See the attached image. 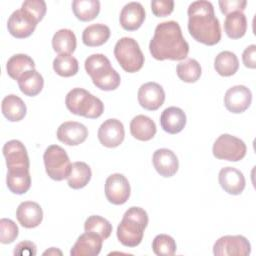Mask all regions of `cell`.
Segmentation results:
<instances>
[{"instance_id":"1","label":"cell","mask_w":256,"mask_h":256,"mask_svg":"<svg viewBox=\"0 0 256 256\" xmlns=\"http://www.w3.org/2000/svg\"><path fill=\"white\" fill-rule=\"evenodd\" d=\"M149 51L156 60H184L189 53V44L184 39L178 22L171 20L159 23L150 40Z\"/></svg>"},{"instance_id":"2","label":"cell","mask_w":256,"mask_h":256,"mask_svg":"<svg viewBox=\"0 0 256 256\" xmlns=\"http://www.w3.org/2000/svg\"><path fill=\"white\" fill-rule=\"evenodd\" d=\"M187 14L188 31L196 41L213 46L221 40L220 23L211 2L194 1L189 5Z\"/></svg>"},{"instance_id":"3","label":"cell","mask_w":256,"mask_h":256,"mask_svg":"<svg viewBox=\"0 0 256 256\" xmlns=\"http://www.w3.org/2000/svg\"><path fill=\"white\" fill-rule=\"evenodd\" d=\"M148 214L141 207H130L117 227V238L126 247L138 246L148 225Z\"/></svg>"},{"instance_id":"4","label":"cell","mask_w":256,"mask_h":256,"mask_svg":"<svg viewBox=\"0 0 256 256\" xmlns=\"http://www.w3.org/2000/svg\"><path fill=\"white\" fill-rule=\"evenodd\" d=\"M84 67L93 84L100 90L112 91L119 87L121 82L120 75L112 68L110 60L104 54L97 53L88 56Z\"/></svg>"},{"instance_id":"5","label":"cell","mask_w":256,"mask_h":256,"mask_svg":"<svg viewBox=\"0 0 256 256\" xmlns=\"http://www.w3.org/2000/svg\"><path fill=\"white\" fill-rule=\"evenodd\" d=\"M67 109L75 115L96 119L104 112L103 102L83 88H73L65 97Z\"/></svg>"},{"instance_id":"6","label":"cell","mask_w":256,"mask_h":256,"mask_svg":"<svg viewBox=\"0 0 256 256\" xmlns=\"http://www.w3.org/2000/svg\"><path fill=\"white\" fill-rule=\"evenodd\" d=\"M114 55L122 69L128 73L139 71L145 60L138 42L130 37H122L116 42Z\"/></svg>"},{"instance_id":"7","label":"cell","mask_w":256,"mask_h":256,"mask_svg":"<svg viewBox=\"0 0 256 256\" xmlns=\"http://www.w3.org/2000/svg\"><path fill=\"white\" fill-rule=\"evenodd\" d=\"M43 160L46 173L51 179L55 181L67 179L72 164L67 152L61 146H48L43 154Z\"/></svg>"},{"instance_id":"8","label":"cell","mask_w":256,"mask_h":256,"mask_svg":"<svg viewBox=\"0 0 256 256\" xmlns=\"http://www.w3.org/2000/svg\"><path fill=\"white\" fill-rule=\"evenodd\" d=\"M247 147L243 140L230 134L220 135L214 142L212 152L215 158L237 162L246 155Z\"/></svg>"},{"instance_id":"9","label":"cell","mask_w":256,"mask_h":256,"mask_svg":"<svg viewBox=\"0 0 256 256\" xmlns=\"http://www.w3.org/2000/svg\"><path fill=\"white\" fill-rule=\"evenodd\" d=\"M251 253V244L242 235H225L220 237L213 246L216 256H248Z\"/></svg>"},{"instance_id":"10","label":"cell","mask_w":256,"mask_h":256,"mask_svg":"<svg viewBox=\"0 0 256 256\" xmlns=\"http://www.w3.org/2000/svg\"><path fill=\"white\" fill-rule=\"evenodd\" d=\"M38 23V20L32 14L20 8L10 15L7 21V29L13 37L24 39L34 32Z\"/></svg>"},{"instance_id":"11","label":"cell","mask_w":256,"mask_h":256,"mask_svg":"<svg viewBox=\"0 0 256 256\" xmlns=\"http://www.w3.org/2000/svg\"><path fill=\"white\" fill-rule=\"evenodd\" d=\"M130 184L128 179L120 173H114L105 181V196L114 205H122L130 197Z\"/></svg>"},{"instance_id":"12","label":"cell","mask_w":256,"mask_h":256,"mask_svg":"<svg viewBox=\"0 0 256 256\" xmlns=\"http://www.w3.org/2000/svg\"><path fill=\"white\" fill-rule=\"evenodd\" d=\"M252 102L251 90L244 85H235L229 88L224 95L226 109L234 114L246 111Z\"/></svg>"},{"instance_id":"13","label":"cell","mask_w":256,"mask_h":256,"mask_svg":"<svg viewBox=\"0 0 256 256\" xmlns=\"http://www.w3.org/2000/svg\"><path fill=\"white\" fill-rule=\"evenodd\" d=\"M137 99L140 106L149 111L159 109L165 101V92L163 87L156 82H147L140 86Z\"/></svg>"},{"instance_id":"14","label":"cell","mask_w":256,"mask_h":256,"mask_svg":"<svg viewBox=\"0 0 256 256\" xmlns=\"http://www.w3.org/2000/svg\"><path fill=\"white\" fill-rule=\"evenodd\" d=\"M98 139L107 148H115L122 144L125 137V130L122 122L111 118L105 120L98 129Z\"/></svg>"},{"instance_id":"15","label":"cell","mask_w":256,"mask_h":256,"mask_svg":"<svg viewBox=\"0 0 256 256\" xmlns=\"http://www.w3.org/2000/svg\"><path fill=\"white\" fill-rule=\"evenodd\" d=\"M8 169H29L30 162L24 144L19 140L6 142L2 149Z\"/></svg>"},{"instance_id":"16","label":"cell","mask_w":256,"mask_h":256,"mask_svg":"<svg viewBox=\"0 0 256 256\" xmlns=\"http://www.w3.org/2000/svg\"><path fill=\"white\" fill-rule=\"evenodd\" d=\"M56 136L60 142L68 146H77L86 140L88 129L80 122L66 121L58 127Z\"/></svg>"},{"instance_id":"17","label":"cell","mask_w":256,"mask_h":256,"mask_svg":"<svg viewBox=\"0 0 256 256\" xmlns=\"http://www.w3.org/2000/svg\"><path fill=\"white\" fill-rule=\"evenodd\" d=\"M152 163L158 174L165 178L174 176L179 168V161L176 154L167 148L157 149L153 153Z\"/></svg>"},{"instance_id":"18","label":"cell","mask_w":256,"mask_h":256,"mask_svg":"<svg viewBox=\"0 0 256 256\" xmlns=\"http://www.w3.org/2000/svg\"><path fill=\"white\" fill-rule=\"evenodd\" d=\"M103 239L94 232H85L76 240L70 250L71 256H96L102 249Z\"/></svg>"},{"instance_id":"19","label":"cell","mask_w":256,"mask_h":256,"mask_svg":"<svg viewBox=\"0 0 256 256\" xmlns=\"http://www.w3.org/2000/svg\"><path fill=\"white\" fill-rule=\"evenodd\" d=\"M218 180L221 188L230 195H240L245 188L243 173L234 167H224L219 171Z\"/></svg>"},{"instance_id":"20","label":"cell","mask_w":256,"mask_h":256,"mask_svg":"<svg viewBox=\"0 0 256 256\" xmlns=\"http://www.w3.org/2000/svg\"><path fill=\"white\" fill-rule=\"evenodd\" d=\"M145 9L139 2H129L121 10L119 22L126 31H135L145 20Z\"/></svg>"},{"instance_id":"21","label":"cell","mask_w":256,"mask_h":256,"mask_svg":"<svg viewBox=\"0 0 256 256\" xmlns=\"http://www.w3.org/2000/svg\"><path fill=\"white\" fill-rule=\"evenodd\" d=\"M16 218L24 228H35L43 220V210L34 201H24L19 204L16 210Z\"/></svg>"},{"instance_id":"22","label":"cell","mask_w":256,"mask_h":256,"mask_svg":"<svg viewBox=\"0 0 256 256\" xmlns=\"http://www.w3.org/2000/svg\"><path fill=\"white\" fill-rule=\"evenodd\" d=\"M160 125L165 132L177 134L181 132L186 125V114L179 107H168L161 113Z\"/></svg>"},{"instance_id":"23","label":"cell","mask_w":256,"mask_h":256,"mask_svg":"<svg viewBox=\"0 0 256 256\" xmlns=\"http://www.w3.org/2000/svg\"><path fill=\"white\" fill-rule=\"evenodd\" d=\"M156 124L148 116L137 115L130 122L131 135L140 141H149L156 134Z\"/></svg>"},{"instance_id":"24","label":"cell","mask_w":256,"mask_h":256,"mask_svg":"<svg viewBox=\"0 0 256 256\" xmlns=\"http://www.w3.org/2000/svg\"><path fill=\"white\" fill-rule=\"evenodd\" d=\"M1 111L8 121L18 122L25 117L27 108L26 104L20 97L10 94L3 98L1 103Z\"/></svg>"},{"instance_id":"25","label":"cell","mask_w":256,"mask_h":256,"mask_svg":"<svg viewBox=\"0 0 256 256\" xmlns=\"http://www.w3.org/2000/svg\"><path fill=\"white\" fill-rule=\"evenodd\" d=\"M6 184L12 193L18 195L25 194L31 187L29 169H8Z\"/></svg>"},{"instance_id":"26","label":"cell","mask_w":256,"mask_h":256,"mask_svg":"<svg viewBox=\"0 0 256 256\" xmlns=\"http://www.w3.org/2000/svg\"><path fill=\"white\" fill-rule=\"evenodd\" d=\"M20 91L29 97L38 95L44 86V79L42 75L35 69L24 72L17 80Z\"/></svg>"},{"instance_id":"27","label":"cell","mask_w":256,"mask_h":256,"mask_svg":"<svg viewBox=\"0 0 256 256\" xmlns=\"http://www.w3.org/2000/svg\"><path fill=\"white\" fill-rule=\"evenodd\" d=\"M110 28L102 23L86 27L82 33V41L88 47H98L106 43L110 37Z\"/></svg>"},{"instance_id":"28","label":"cell","mask_w":256,"mask_h":256,"mask_svg":"<svg viewBox=\"0 0 256 256\" xmlns=\"http://www.w3.org/2000/svg\"><path fill=\"white\" fill-rule=\"evenodd\" d=\"M92 172L89 165L82 161L72 163L70 173L67 177L68 185L72 189H81L91 180Z\"/></svg>"},{"instance_id":"29","label":"cell","mask_w":256,"mask_h":256,"mask_svg":"<svg viewBox=\"0 0 256 256\" xmlns=\"http://www.w3.org/2000/svg\"><path fill=\"white\" fill-rule=\"evenodd\" d=\"M247 30V19L243 12H233L226 15L224 31L231 39L242 38Z\"/></svg>"},{"instance_id":"30","label":"cell","mask_w":256,"mask_h":256,"mask_svg":"<svg viewBox=\"0 0 256 256\" xmlns=\"http://www.w3.org/2000/svg\"><path fill=\"white\" fill-rule=\"evenodd\" d=\"M77 46L76 36L70 29H60L53 35L52 47L58 54H71Z\"/></svg>"},{"instance_id":"31","label":"cell","mask_w":256,"mask_h":256,"mask_svg":"<svg viewBox=\"0 0 256 256\" xmlns=\"http://www.w3.org/2000/svg\"><path fill=\"white\" fill-rule=\"evenodd\" d=\"M31 69H35V63L33 59L26 54H15L11 56L6 63L7 74L14 80H18L24 72Z\"/></svg>"},{"instance_id":"32","label":"cell","mask_w":256,"mask_h":256,"mask_svg":"<svg viewBox=\"0 0 256 256\" xmlns=\"http://www.w3.org/2000/svg\"><path fill=\"white\" fill-rule=\"evenodd\" d=\"M238 68L239 60L235 53L231 51H222L215 57L214 69L219 75L223 77L234 75Z\"/></svg>"},{"instance_id":"33","label":"cell","mask_w":256,"mask_h":256,"mask_svg":"<svg viewBox=\"0 0 256 256\" xmlns=\"http://www.w3.org/2000/svg\"><path fill=\"white\" fill-rule=\"evenodd\" d=\"M72 10L80 21H91L100 12V2L98 0H74L72 2Z\"/></svg>"},{"instance_id":"34","label":"cell","mask_w":256,"mask_h":256,"mask_svg":"<svg viewBox=\"0 0 256 256\" xmlns=\"http://www.w3.org/2000/svg\"><path fill=\"white\" fill-rule=\"evenodd\" d=\"M53 69L61 77H71L77 74L79 63L71 54H59L53 60Z\"/></svg>"},{"instance_id":"35","label":"cell","mask_w":256,"mask_h":256,"mask_svg":"<svg viewBox=\"0 0 256 256\" xmlns=\"http://www.w3.org/2000/svg\"><path fill=\"white\" fill-rule=\"evenodd\" d=\"M176 73L180 80L186 83L196 82L202 73L199 62L195 59H187L180 62L176 67Z\"/></svg>"},{"instance_id":"36","label":"cell","mask_w":256,"mask_h":256,"mask_svg":"<svg viewBox=\"0 0 256 256\" xmlns=\"http://www.w3.org/2000/svg\"><path fill=\"white\" fill-rule=\"evenodd\" d=\"M84 230L85 232H94L103 240H106L111 235L112 224L99 215H91L84 223Z\"/></svg>"},{"instance_id":"37","label":"cell","mask_w":256,"mask_h":256,"mask_svg":"<svg viewBox=\"0 0 256 256\" xmlns=\"http://www.w3.org/2000/svg\"><path fill=\"white\" fill-rule=\"evenodd\" d=\"M177 249L173 237L167 234H159L152 241V250L158 256H172Z\"/></svg>"},{"instance_id":"38","label":"cell","mask_w":256,"mask_h":256,"mask_svg":"<svg viewBox=\"0 0 256 256\" xmlns=\"http://www.w3.org/2000/svg\"><path fill=\"white\" fill-rule=\"evenodd\" d=\"M19 234L18 226L14 221L7 218L0 220V242L2 244L12 243Z\"/></svg>"},{"instance_id":"39","label":"cell","mask_w":256,"mask_h":256,"mask_svg":"<svg viewBox=\"0 0 256 256\" xmlns=\"http://www.w3.org/2000/svg\"><path fill=\"white\" fill-rule=\"evenodd\" d=\"M22 9L32 14L40 22L46 14L47 6L43 0H27L22 3Z\"/></svg>"},{"instance_id":"40","label":"cell","mask_w":256,"mask_h":256,"mask_svg":"<svg viewBox=\"0 0 256 256\" xmlns=\"http://www.w3.org/2000/svg\"><path fill=\"white\" fill-rule=\"evenodd\" d=\"M151 10L156 17H165L174 10V1L172 0H153L151 1Z\"/></svg>"},{"instance_id":"41","label":"cell","mask_w":256,"mask_h":256,"mask_svg":"<svg viewBox=\"0 0 256 256\" xmlns=\"http://www.w3.org/2000/svg\"><path fill=\"white\" fill-rule=\"evenodd\" d=\"M221 13L228 15L233 12H243L247 5L246 0H220L218 2Z\"/></svg>"},{"instance_id":"42","label":"cell","mask_w":256,"mask_h":256,"mask_svg":"<svg viewBox=\"0 0 256 256\" xmlns=\"http://www.w3.org/2000/svg\"><path fill=\"white\" fill-rule=\"evenodd\" d=\"M14 255H19V256H35L37 254V247L36 245L28 240L22 241L18 243L13 251Z\"/></svg>"},{"instance_id":"43","label":"cell","mask_w":256,"mask_h":256,"mask_svg":"<svg viewBox=\"0 0 256 256\" xmlns=\"http://www.w3.org/2000/svg\"><path fill=\"white\" fill-rule=\"evenodd\" d=\"M242 61L245 67L250 69L256 68V45L251 44L245 48L242 54Z\"/></svg>"},{"instance_id":"44","label":"cell","mask_w":256,"mask_h":256,"mask_svg":"<svg viewBox=\"0 0 256 256\" xmlns=\"http://www.w3.org/2000/svg\"><path fill=\"white\" fill-rule=\"evenodd\" d=\"M62 255V252L60 250H58L57 248L55 247H51L50 249L46 250L43 252V255Z\"/></svg>"}]
</instances>
